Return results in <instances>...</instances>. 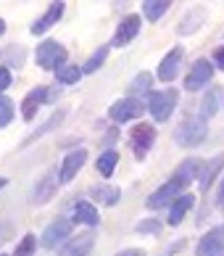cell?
<instances>
[{
	"label": "cell",
	"mask_w": 224,
	"mask_h": 256,
	"mask_svg": "<svg viewBox=\"0 0 224 256\" xmlns=\"http://www.w3.org/2000/svg\"><path fill=\"white\" fill-rule=\"evenodd\" d=\"M180 246H182V243H177V246H172V248H169V251H166L164 256H174V251H177V248H180Z\"/></svg>",
	"instance_id": "cell-38"
},
{
	"label": "cell",
	"mask_w": 224,
	"mask_h": 256,
	"mask_svg": "<svg viewBox=\"0 0 224 256\" xmlns=\"http://www.w3.org/2000/svg\"><path fill=\"white\" fill-rule=\"evenodd\" d=\"M169 8H172L169 0H145V3H143V14H145L148 22H158V18L169 11Z\"/></svg>",
	"instance_id": "cell-23"
},
{
	"label": "cell",
	"mask_w": 224,
	"mask_h": 256,
	"mask_svg": "<svg viewBox=\"0 0 224 256\" xmlns=\"http://www.w3.org/2000/svg\"><path fill=\"white\" fill-rule=\"evenodd\" d=\"M74 222L95 227L100 222V214H98V208L92 206L90 201H79V204H74Z\"/></svg>",
	"instance_id": "cell-19"
},
{
	"label": "cell",
	"mask_w": 224,
	"mask_h": 256,
	"mask_svg": "<svg viewBox=\"0 0 224 256\" xmlns=\"http://www.w3.org/2000/svg\"><path fill=\"white\" fill-rule=\"evenodd\" d=\"M0 61L5 64V69H8V66H13V69H21L24 61H26V50L21 48V45H8V48L0 50Z\"/></svg>",
	"instance_id": "cell-21"
},
{
	"label": "cell",
	"mask_w": 224,
	"mask_h": 256,
	"mask_svg": "<svg viewBox=\"0 0 224 256\" xmlns=\"http://www.w3.org/2000/svg\"><path fill=\"white\" fill-rule=\"evenodd\" d=\"M92 246H95V232H82L63 246L58 256H87L92 251Z\"/></svg>",
	"instance_id": "cell-15"
},
{
	"label": "cell",
	"mask_w": 224,
	"mask_h": 256,
	"mask_svg": "<svg viewBox=\"0 0 224 256\" xmlns=\"http://www.w3.org/2000/svg\"><path fill=\"white\" fill-rule=\"evenodd\" d=\"M177 100H180V92L172 90V88H166V90L153 92V96H151V100H148V111H151V116L156 122H166L174 114Z\"/></svg>",
	"instance_id": "cell-4"
},
{
	"label": "cell",
	"mask_w": 224,
	"mask_h": 256,
	"mask_svg": "<svg viewBox=\"0 0 224 256\" xmlns=\"http://www.w3.org/2000/svg\"><path fill=\"white\" fill-rule=\"evenodd\" d=\"M0 256H5V254H0Z\"/></svg>",
	"instance_id": "cell-41"
},
{
	"label": "cell",
	"mask_w": 224,
	"mask_h": 256,
	"mask_svg": "<svg viewBox=\"0 0 224 256\" xmlns=\"http://www.w3.org/2000/svg\"><path fill=\"white\" fill-rule=\"evenodd\" d=\"M201 169H203V164L198 158H188V161H182L180 166H177V172H174V177H180V180H185V182H193L195 177H201Z\"/></svg>",
	"instance_id": "cell-22"
},
{
	"label": "cell",
	"mask_w": 224,
	"mask_h": 256,
	"mask_svg": "<svg viewBox=\"0 0 224 256\" xmlns=\"http://www.w3.org/2000/svg\"><path fill=\"white\" fill-rule=\"evenodd\" d=\"M185 188H188V182L180 177H172V180H166V182L158 188V190H153L151 196H148V208H161L166 204H174L180 196H185Z\"/></svg>",
	"instance_id": "cell-3"
},
{
	"label": "cell",
	"mask_w": 224,
	"mask_h": 256,
	"mask_svg": "<svg viewBox=\"0 0 224 256\" xmlns=\"http://www.w3.org/2000/svg\"><path fill=\"white\" fill-rule=\"evenodd\" d=\"M90 196L95 198V201H100L103 206H116L119 204V198H121V190L114 185H95L90 190Z\"/></svg>",
	"instance_id": "cell-20"
},
{
	"label": "cell",
	"mask_w": 224,
	"mask_h": 256,
	"mask_svg": "<svg viewBox=\"0 0 224 256\" xmlns=\"http://www.w3.org/2000/svg\"><path fill=\"white\" fill-rule=\"evenodd\" d=\"M63 116H66V111H55V114H53V116H50L48 122H45L42 127H37V130L32 132V135H29V138L24 140V143H32V140H37V138H42L45 132H50V130H55V127H58L61 122H63Z\"/></svg>",
	"instance_id": "cell-27"
},
{
	"label": "cell",
	"mask_w": 224,
	"mask_h": 256,
	"mask_svg": "<svg viewBox=\"0 0 224 256\" xmlns=\"http://www.w3.org/2000/svg\"><path fill=\"white\" fill-rule=\"evenodd\" d=\"M224 254V227L209 230L195 246V256H222Z\"/></svg>",
	"instance_id": "cell-11"
},
{
	"label": "cell",
	"mask_w": 224,
	"mask_h": 256,
	"mask_svg": "<svg viewBox=\"0 0 224 256\" xmlns=\"http://www.w3.org/2000/svg\"><path fill=\"white\" fill-rule=\"evenodd\" d=\"M116 256H145V251H140V248H124V251L116 254Z\"/></svg>",
	"instance_id": "cell-36"
},
{
	"label": "cell",
	"mask_w": 224,
	"mask_h": 256,
	"mask_svg": "<svg viewBox=\"0 0 224 256\" xmlns=\"http://www.w3.org/2000/svg\"><path fill=\"white\" fill-rule=\"evenodd\" d=\"M158 227H161V224H158V222H153V220H148V222H140V224H137V232H156Z\"/></svg>",
	"instance_id": "cell-34"
},
{
	"label": "cell",
	"mask_w": 224,
	"mask_h": 256,
	"mask_svg": "<svg viewBox=\"0 0 224 256\" xmlns=\"http://www.w3.org/2000/svg\"><path fill=\"white\" fill-rule=\"evenodd\" d=\"M219 88H211V90H206V96H203V100H201V116L203 119H209V116H214L217 114V106H219Z\"/></svg>",
	"instance_id": "cell-25"
},
{
	"label": "cell",
	"mask_w": 224,
	"mask_h": 256,
	"mask_svg": "<svg viewBox=\"0 0 224 256\" xmlns=\"http://www.w3.org/2000/svg\"><path fill=\"white\" fill-rule=\"evenodd\" d=\"M116 161H119V154L116 150H103V154L98 156V172L103 177H111L116 169Z\"/></svg>",
	"instance_id": "cell-26"
},
{
	"label": "cell",
	"mask_w": 224,
	"mask_h": 256,
	"mask_svg": "<svg viewBox=\"0 0 224 256\" xmlns=\"http://www.w3.org/2000/svg\"><path fill=\"white\" fill-rule=\"evenodd\" d=\"M217 201H219V206L224 208V177H222V185H219V193H217Z\"/></svg>",
	"instance_id": "cell-37"
},
{
	"label": "cell",
	"mask_w": 224,
	"mask_h": 256,
	"mask_svg": "<svg viewBox=\"0 0 224 256\" xmlns=\"http://www.w3.org/2000/svg\"><path fill=\"white\" fill-rule=\"evenodd\" d=\"M13 119V100L0 92V127H8Z\"/></svg>",
	"instance_id": "cell-30"
},
{
	"label": "cell",
	"mask_w": 224,
	"mask_h": 256,
	"mask_svg": "<svg viewBox=\"0 0 224 256\" xmlns=\"http://www.w3.org/2000/svg\"><path fill=\"white\" fill-rule=\"evenodd\" d=\"M55 77H58L61 84H74V82H79L82 69H79V66H63V69L55 72Z\"/></svg>",
	"instance_id": "cell-29"
},
{
	"label": "cell",
	"mask_w": 224,
	"mask_h": 256,
	"mask_svg": "<svg viewBox=\"0 0 224 256\" xmlns=\"http://www.w3.org/2000/svg\"><path fill=\"white\" fill-rule=\"evenodd\" d=\"M3 188H5V180H3V177H0V190H3Z\"/></svg>",
	"instance_id": "cell-40"
},
{
	"label": "cell",
	"mask_w": 224,
	"mask_h": 256,
	"mask_svg": "<svg viewBox=\"0 0 224 256\" xmlns=\"http://www.w3.org/2000/svg\"><path fill=\"white\" fill-rule=\"evenodd\" d=\"M222 166H224V154L214 156V158H209L206 164H203V169H201V177H198V185H201V190H203V193H206L209 188L214 185V180L219 177Z\"/></svg>",
	"instance_id": "cell-17"
},
{
	"label": "cell",
	"mask_w": 224,
	"mask_h": 256,
	"mask_svg": "<svg viewBox=\"0 0 224 256\" xmlns=\"http://www.w3.org/2000/svg\"><path fill=\"white\" fill-rule=\"evenodd\" d=\"M222 256H224V254H222Z\"/></svg>",
	"instance_id": "cell-42"
},
{
	"label": "cell",
	"mask_w": 224,
	"mask_h": 256,
	"mask_svg": "<svg viewBox=\"0 0 224 256\" xmlns=\"http://www.w3.org/2000/svg\"><path fill=\"white\" fill-rule=\"evenodd\" d=\"M214 64H217L219 69L224 72V48H217V50H214Z\"/></svg>",
	"instance_id": "cell-35"
},
{
	"label": "cell",
	"mask_w": 224,
	"mask_h": 256,
	"mask_svg": "<svg viewBox=\"0 0 224 256\" xmlns=\"http://www.w3.org/2000/svg\"><path fill=\"white\" fill-rule=\"evenodd\" d=\"M180 64H182V48L177 45V48H172L161 58V64H158V80H161V82L177 80V74H180Z\"/></svg>",
	"instance_id": "cell-14"
},
{
	"label": "cell",
	"mask_w": 224,
	"mask_h": 256,
	"mask_svg": "<svg viewBox=\"0 0 224 256\" xmlns=\"http://www.w3.org/2000/svg\"><path fill=\"white\" fill-rule=\"evenodd\" d=\"M11 88V72L5 69V66H0V92Z\"/></svg>",
	"instance_id": "cell-33"
},
{
	"label": "cell",
	"mask_w": 224,
	"mask_h": 256,
	"mask_svg": "<svg viewBox=\"0 0 224 256\" xmlns=\"http://www.w3.org/2000/svg\"><path fill=\"white\" fill-rule=\"evenodd\" d=\"M71 224H74V220H66V216H58V220H53L48 227H45L40 243L45 246V248H55V246H58V240H66V238H69Z\"/></svg>",
	"instance_id": "cell-9"
},
{
	"label": "cell",
	"mask_w": 224,
	"mask_h": 256,
	"mask_svg": "<svg viewBox=\"0 0 224 256\" xmlns=\"http://www.w3.org/2000/svg\"><path fill=\"white\" fill-rule=\"evenodd\" d=\"M140 26H143V22H140V16L137 14H129L121 18V24L116 26V34H114V45L116 48H121V45H127V42H132L137 32H140Z\"/></svg>",
	"instance_id": "cell-13"
},
{
	"label": "cell",
	"mask_w": 224,
	"mask_h": 256,
	"mask_svg": "<svg viewBox=\"0 0 224 256\" xmlns=\"http://www.w3.org/2000/svg\"><path fill=\"white\" fill-rule=\"evenodd\" d=\"M193 204H195V196H190V193H185V196H180L177 201L172 204V208H169V222L172 227H177V224H182V220H185V214L193 208Z\"/></svg>",
	"instance_id": "cell-18"
},
{
	"label": "cell",
	"mask_w": 224,
	"mask_h": 256,
	"mask_svg": "<svg viewBox=\"0 0 224 256\" xmlns=\"http://www.w3.org/2000/svg\"><path fill=\"white\" fill-rule=\"evenodd\" d=\"M85 161H87V150H85V148H77V150H71V154L63 156V161H61V169H58L61 182H63V185L71 182V180L77 177L79 169L85 166Z\"/></svg>",
	"instance_id": "cell-12"
},
{
	"label": "cell",
	"mask_w": 224,
	"mask_h": 256,
	"mask_svg": "<svg viewBox=\"0 0 224 256\" xmlns=\"http://www.w3.org/2000/svg\"><path fill=\"white\" fill-rule=\"evenodd\" d=\"M140 114H143V103H140L137 98H132V96L119 98L116 103H111V108H108V116H111V122H116V124L132 122V119L140 116Z\"/></svg>",
	"instance_id": "cell-7"
},
{
	"label": "cell",
	"mask_w": 224,
	"mask_h": 256,
	"mask_svg": "<svg viewBox=\"0 0 224 256\" xmlns=\"http://www.w3.org/2000/svg\"><path fill=\"white\" fill-rule=\"evenodd\" d=\"M58 182H61L58 172H55V169H48V172L37 180L34 188H32V204L34 206H45L55 193H58Z\"/></svg>",
	"instance_id": "cell-5"
},
{
	"label": "cell",
	"mask_w": 224,
	"mask_h": 256,
	"mask_svg": "<svg viewBox=\"0 0 224 256\" xmlns=\"http://www.w3.org/2000/svg\"><path fill=\"white\" fill-rule=\"evenodd\" d=\"M63 8H66V3H50V6H48V11H45V14L32 24V30H29V32H32V34H45L53 24H58V18L63 16Z\"/></svg>",
	"instance_id": "cell-16"
},
{
	"label": "cell",
	"mask_w": 224,
	"mask_h": 256,
	"mask_svg": "<svg viewBox=\"0 0 224 256\" xmlns=\"http://www.w3.org/2000/svg\"><path fill=\"white\" fill-rule=\"evenodd\" d=\"M34 246H37V238L32 232H26L24 238H21V243L16 246V254L13 256H34Z\"/></svg>",
	"instance_id": "cell-31"
},
{
	"label": "cell",
	"mask_w": 224,
	"mask_h": 256,
	"mask_svg": "<svg viewBox=\"0 0 224 256\" xmlns=\"http://www.w3.org/2000/svg\"><path fill=\"white\" fill-rule=\"evenodd\" d=\"M3 32H5V22L0 18V34H3Z\"/></svg>",
	"instance_id": "cell-39"
},
{
	"label": "cell",
	"mask_w": 224,
	"mask_h": 256,
	"mask_svg": "<svg viewBox=\"0 0 224 256\" xmlns=\"http://www.w3.org/2000/svg\"><path fill=\"white\" fill-rule=\"evenodd\" d=\"M11 232H13V224L8 220H0V243L11 240Z\"/></svg>",
	"instance_id": "cell-32"
},
{
	"label": "cell",
	"mask_w": 224,
	"mask_h": 256,
	"mask_svg": "<svg viewBox=\"0 0 224 256\" xmlns=\"http://www.w3.org/2000/svg\"><path fill=\"white\" fill-rule=\"evenodd\" d=\"M106 58H108V45H100V48L85 61V66H82V74H95L100 66L106 64Z\"/></svg>",
	"instance_id": "cell-24"
},
{
	"label": "cell",
	"mask_w": 224,
	"mask_h": 256,
	"mask_svg": "<svg viewBox=\"0 0 224 256\" xmlns=\"http://www.w3.org/2000/svg\"><path fill=\"white\" fill-rule=\"evenodd\" d=\"M211 77H214V64L209 58H198L193 64L190 74L185 77V88L188 90H203L211 82Z\"/></svg>",
	"instance_id": "cell-8"
},
{
	"label": "cell",
	"mask_w": 224,
	"mask_h": 256,
	"mask_svg": "<svg viewBox=\"0 0 224 256\" xmlns=\"http://www.w3.org/2000/svg\"><path fill=\"white\" fill-rule=\"evenodd\" d=\"M151 82H153L151 74H148V72H140L137 77H135L132 82H129L127 92H132V98H135V96H140V92H148V90H151Z\"/></svg>",
	"instance_id": "cell-28"
},
{
	"label": "cell",
	"mask_w": 224,
	"mask_h": 256,
	"mask_svg": "<svg viewBox=\"0 0 224 256\" xmlns=\"http://www.w3.org/2000/svg\"><path fill=\"white\" fill-rule=\"evenodd\" d=\"M37 64L45 72H58L66 66V48L58 40H45L37 45Z\"/></svg>",
	"instance_id": "cell-2"
},
{
	"label": "cell",
	"mask_w": 224,
	"mask_h": 256,
	"mask_svg": "<svg viewBox=\"0 0 224 256\" xmlns=\"http://www.w3.org/2000/svg\"><path fill=\"white\" fill-rule=\"evenodd\" d=\"M53 98H55V96H53V88H45V84H40V88H32L29 96H26L24 103H21V116H24L26 122H32L34 114H37V108H40L42 103L53 100Z\"/></svg>",
	"instance_id": "cell-10"
},
{
	"label": "cell",
	"mask_w": 224,
	"mask_h": 256,
	"mask_svg": "<svg viewBox=\"0 0 224 256\" xmlns=\"http://www.w3.org/2000/svg\"><path fill=\"white\" fill-rule=\"evenodd\" d=\"M206 135H209L206 119H203V116H193V119L182 122V124L177 127L174 143L182 146V148H195V146H201L203 140H206Z\"/></svg>",
	"instance_id": "cell-1"
},
{
	"label": "cell",
	"mask_w": 224,
	"mask_h": 256,
	"mask_svg": "<svg viewBox=\"0 0 224 256\" xmlns=\"http://www.w3.org/2000/svg\"><path fill=\"white\" fill-rule=\"evenodd\" d=\"M156 143V127L143 122V124H135L129 132V146H132L137 158H145V154L151 150V146Z\"/></svg>",
	"instance_id": "cell-6"
}]
</instances>
